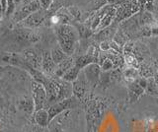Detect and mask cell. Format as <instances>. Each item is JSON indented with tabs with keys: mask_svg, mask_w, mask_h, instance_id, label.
<instances>
[{
	"mask_svg": "<svg viewBox=\"0 0 158 132\" xmlns=\"http://www.w3.org/2000/svg\"><path fill=\"white\" fill-rule=\"evenodd\" d=\"M57 45L62 48V50L68 56H72L76 50L77 43L79 41V34L77 29L70 25H57L54 27Z\"/></svg>",
	"mask_w": 158,
	"mask_h": 132,
	"instance_id": "cell-1",
	"label": "cell"
},
{
	"mask_svg": "<svg viewBox=\"0 0 158 132\" xmlns=\"http://www.w3.org/2000/svg\"><path fill=\"white\" fill-rule=\"evenodd\" d=\"M79 101L76 97H71L69 99L63 100L60 102H57L56 104H53L48 109V115H49V121H52L53 118H56V116L59 114H61L62 112L66 111L68 110L71 109H75L76 106H79ZM51 123V122H49Z\"/></svg>",
	"mask_w": 158,
	"mask_h": 132,
	"instance_id": "cell-2",
	"label": "cell"
},
{
	"mask_svg": "<svg viewBox=\"0 0 158 132\" xmlns=\"http://www.w3.org/2000/svg\"><path fill=\"white\" fill-rule=\"evenodd\" d=\"M31 90H32V99H33L34 106H35V112L40 110L46 109L48 96H47V91L44 86L41 84V83L32 80Z\"/></svg>",
	"mask_w": 158,
	"mask_h": 132,
	"instance_id": "cell-3",
	"label": "cell"
},
{
	"mask_svg": "<svg viewBox=\"0 0 158 132\" xmlns=\"http://www.w3.org/2000/svg\"><path fill=\"white\" fill-rule=\"evenodd\" d=\"M22 60L26 63L28 68L42 71L43 53L38 51L37 50H35V48H29V50L23 51Z\"/></svg>",
	"mask_w": 158,
	"mask_h": 132,
	"instance_id": "cell-4",
	"label": "cell"
},
{
	"mask_svg": "<svg viewBox=\"0 0 158 132\" xmlns=\"http://www.w3.org/2000/svg\"><path fill=\"white\" fill-rule=\"evenodd\" d=\"M47 17H48V11L41 8L40 10L32 13L31 15L28 16L26 19H24L21 23H19V25L25 29L38 28L40 26H42L44 23Z\"/></svg>",
	"mask_w": 158,
	"mask_h": 132,
	"instance_id": "cell-5",
	"label": "cell"
},
{
	"mask_svg": "<svg viewBox=\"0 0 158 132\" xmlns=\"http://www.w3.org/2000/svg\"><path fill=\"white\" fill-rule=\"evenodd\" d=\"M41 8L42 7H41V4H40L39 0H33L31 2L24 3L21 6V8L15 11L13 21L16 23H21L24 19H26L28 16L31 15L32 13L40 10Z\"/></svg>",
	"mask_w": 158,
	"mask_h": 132,
	"instance_id": "cell-6",
	"label": "cell"
},
{
	"mask_svg": "<svg viewBox=\"0 0 158 132\" xmlns=\"http://www.w3.org/2000/svg\"><path fill=\"white\" fill-rule=\"evenodd\" d=\"M82 71L91 88H95L97 85H99V81H100V77L102 74V69L99 63H91L84 69H82Z\"/></svg>",
	"mask_w": 158,
	"mask_h": 132,
	"instance_id": "cell-7",
	"label": "cell"
},
{
	"mask_svg": "<svg viewBox=\"0 0 158 132\" xmlns=\"http://www.w3.org/2000/svg\"><path fill=\"white\" fill-rule=\"evenodd\" d=\"M72 88H73V96L76 97L77 99L80 101L81 99H83L84 96L86 95L87 91L91 88L90 84H89V82L87 81L82 70L77 79L72 83Z\"/></svg>",
	"mask_w": 158,
	"mask_h": 132,
	"instance_id": "cell-8",
	"label": "cell"
},
{
	"mask_svg": "<svg viewBox=\"0 0 158 132\" xmlns=\"http://www.w3.org/2000/svg\"><path fill=\"white\" fill-rule=\"evenodd\" d=\"M56 68V64L54 63L51 50H44L43 51V60H42V72L46 75L49 76L52 75L54 70Z\"/></svg>",
	"mask_w": 158,
	"mask_h": 132,
	"instance_id": "cell-9",
	"label": "cell"
},
{
	"mask_svg": "<svg viewBox=\"0 0 158 132\" xmlns=\"http://www.w3.org/2000/svg\"><path fill=\"white\" fill-rule=\"evenodd\" d=\"M117 31H118L117 25L113 24V25L95 33L94 38H95V41L98 42L99 43L102 42H106V41H112L114 38V36H115V34L117 33Z\"/></svg>",
	"mask_w": 158,
	"mask_h": 132,
	"instance_id": "cell-10",
	"label": "cell"
},
{
	"mask_svg": "<svg viewBox=\"0 0 158 132\" xmlns=\"http://www.w3.org/2000/svg\"><path fill=\"white\" fill-rule=\"evenodd\" d=\"M74 65H75V58L72 56H69L65 60H63L61 63H59V64L56 65V68L53 72L52 77L61 78L64 73H65L68 69H70V68Z\"/></svg>",
	"mask_w": 158,
	"mask_h": 132,
	"instance_id": "cell-11",
	"label": "cell"
},
{
	"mask_svg": "<svg viewBox=\"0 0 158 132\" xmlns=\"http://www.w3.org/2000/svg\"><path fill=\"white\" fill-rule=\"evenodd\" d=\"M145 93V90L143 89L141 86H139L136 82L130 83L127 87V96L130 102H136L139 97H141Z\"/></svg>",
	"mask_w": 158,
	"mask_h": 132,
	"instance_id": "cell-12",
	"label": "cell"
},
{
	"mask_svg": "<svg viewBox=\"0 0 158 132\" xmlns=\"http://www.w3.org/2000/svg\"><path fill=\"white\" fill-rule=\"evenodd\" d=\"M122 73H123V78L125 79L128 84L130 83H133L135 82L138 78L140 77L139 72H138L137 68L135 67H131V66H127L125 65L122 68Z\"/></svg>",
	"mask_w": 158,
	"mask_h": 132,
	"instance_id": "cell-13",
	"label": "cell"
},
{
	"mask_svg": "<svg viewBox=\"0 0 158 132\" xmlns=\"http://www.w3.org/2000/svg\"><path fill=\"white\" fill-rule=\"evenodd\" d=\"M34 119L36 124H38L41 127H47L49 124V115H48V111L46 109L40 110L36 112H34Z\"/></svg>",
	"mask_w": 158,
	"mask_h": 132,
	"instance_id": "cell-14",
	"label": "cell"
},
{
	"mask_svg": "<svg viewBox=\"0 0 158 132\" xmlns=\"http://www.w3.org/2000/svg\"><path fill=\"white\" fill-rule=\"evenodd\" d=\"M91 63H98V58L88 54V53H85V54H82L75 58V65L78 68H80L81 70Z\"/></svg>",
	"mask_w": 158,
	"mask_h": 132,
	"instance_id": "cell-15",
	"label": "cell"
},
{
	"mask_svg": "<svg viewBox=\"0 0 158 132\" xmlns=\"http://www.w3.org/2000/svg\"><path fill=\"white\" fill-rule=\"evenodd\" d=\"M51 54H52V57L54 61V63L57 65L59 63H61L63 60H65L66 58H68L69 56L66 54L65 52L62 50V48L59 46L58 45L53 46L52 50H51Z\"/></svg>",
	"mask_w": 158,
	"mask_h": 132,
	"instance_id": "cell-16",
	"label": "cell"
},
{
	"mask_svg": "<svg viewBox=\"0 0 158 132\" xmlns=\"http://www.w3.org/2000/svg\"><path fill=\"white\" fill-rule=\"evenodd\" d=\"M108 5L107 0H85L86 11L89 13H94L102 7Z\"/></svg>",
	"mask_w": 158,
	"mask_h": 132,
	"instance_id": "cell-17",
	"label": "cell"
},
{
	"mask_svg": "<svg viewBox=\"0 0 158 132\" xmlns=\"http://www.w3.org/2000/svg\"><path fill=\"white\" fill-rule=\"evenodd\" d=\"M80 72H81L80 68H78L76 65H74L70 68V69H68L65 73H64L63 76L61 77V79L66 82H69V83H73L78 78Z\"/></svg>",
	"mask_w": 158,
	"mask_h": 132,
	"instance_id": "cell-18",
	"label": "cell"
},
{
	"mask_svg": "<svg viewBox=\"0 0 158 132\" xmlns=\"http://www.w3.org/2000/svg\"><path fill=\"white\" fill-rule=\"evenodd\" d=\"M113 41L115 42H117L120 46L123 47V46H125L126 43L130 41V38H128V35L123 30V29L118 28V31L115 34V36H114Z\"/></svg>",
	"mask_w": 158,
	"mask_h": 132,
	"instance_id": "cell-19",
	"label": "cell"
},
{
	"mask_svg": "<svg viewBox=\"0 0 158 132\" xmlns=\"http://www.w3.org/2000/svg\"><path fill=\"white\" fill-rule=\"evenodd\" d=\"M123 59H125V64L127 66L135 67V68H137V69L139 68L140 61L133 52L126 53V54H123Z\"/></svg>",
	"mask_w": 158,
	"mask_h": 132,
	"instance_id": "cell-20",
	"label": "cell"
},
{
	"mask_svg": "<svg viewBox=\"0 0 158 132\" xmlns=\"http://www.w3.org/2000/svg\"><path fill=\"white\" fill-rule=\"evenodd\" d=\"M138 72H139L140 77H144V78L153 77L156 73L154 71V69H153V67L150 64H147L145 62L140 63L139 68H138Z\"/></svg>",
	"mask_w": 158,
	"mask_h": 132,
	"instance_id": "cell-21",
	"label": "cell"
},
{
	"mask_svg": "<svg viewBox=\"0 0 158 132\" xmlns=\"http://www.w3.org/2000/svg\"><path fill=\"white\" fill-rule=\"evenodd\" d=\"M145 93L151 96H158V86L153 77L147 78V86L145 88Z\"/></svg>",
	"mask_w": 158,
	"mask_h": 132,
	"instance_id": "cell-22",
	"label": "cell"
},
{
	"mask_svg": "<svg viewBox=\"0 0 158 132\" xmlns=\"http://www.w3.org/2000/svg\"><path fill=\"white\" fill-rule=\"evenodd\" d=\"M16 10V0H8V3H7V9H6V14L7 16L11 15L13 14Z\"/></svg>",
	"mask_w": 158,
	"mask_h": 132,
	"instance_id": "cell-23",
	"label": "cell"
},
{
	"mask_svg": "<svg viewBox=\"0 0 158 132\" xmlns=\"http://www.w3.org/2000/svg\"><path fill=\"white\" fill-rule=\"evenodd\" d=\"M39 1H40V4H41V7L48 11L49 7L52 6L53 0H39Z\"/></svg>",
	"mask_w": 158,
	"mask_h": 132,
	"instance_id": "cell-24",
	"label": "cell"
},
{
	"mask_svg": "<svg viewBox=\"0 0 158 132\" xmlns=\"http://www.w3.org/2000/svg\"><path fill=\"white\" fill-rule=\"evenodd\" d=\"M136 83L139 86H141L143 89L145 90V88H146V86H147V78H144V77H139L138 79L135 81Z\"/></svg>",
	"mask_w": 158,
	"mask_h": 132,
	"instance_id": "cell-25",
	"label": "cell"
},
{
	"mask_svg": "<svg viewBox=\"0 0 158 132\" xmlns=\"http://www.w3.org/2000/svg\"><path fill=\"white\" fill-rule=\"evenodd\" d=\"M43 130H44V127H41V126H39L38 124H36V125L32 126V128H31V130H30V132H43Z\"/></svg>",
	"mask_w": 158,
	"mask_h": 132,
	"instance_id": "cell-26",
	"label": "cell"
},
{
	"mask_svg": "<svg viewBox=\"0 0 158 132\" xmlns=\"http://www.w3.org/2000/svg\"><path fill=\"white\" fill-rule=\"evenodd\" d=\"M7 3H8V0H0V4H1L3 14H5V12H6V9H7Z\"/></svg>",
	"mask_w": 158,
	"mask_h": 132,
	"instance_id": "cell-27",
	"label": "cell"
},
{
	"mask_svg": "<svg viewBox=\"0 0 158 132\" xmlns=\"http://www.w3.org/2000/svg\"><path fill=\"white\" fill-rule=\"evenodd\" d=\"M108 4H110V5H117L118 0H107Z\"/></svg>",
	"mask_w": 158,
	"mask_h": 132,
	"instance_id": "cell-28",
	"label": "cell"
},
{
	"mask_svg": "<svg viewBox=\"0 0 158 132\" xmlns=\"http://www.w3.org/2000/svg\"><path fill=\"white\" fill-rule=\"evenodd\" d=\"M153 78H154V81H155V83H156L157 86H158V73H157V72L154 74V76H153Z\"/></svg>",
	"mask_w": 158,
	"mask_h": 132,
	"instance_id": "cell-29",
	"label": "cell"
},
{
	"mask_svg": "<svg viewBox=\"0 0 158 132\" xmlns=\"http://www.w3.org/2000/svg\"><path fill=\"white\" fill-rule=\"evenodd\" d=\"M33 0H24V3H28V2H31Z\"/></svg>",
	"mask_w": 158,
	"mask_h": 132,
	"instance_id": "cell-30",
	"label": "cell"
},
{
	"mask_svg": "<svg viewBox=\"0 0 158 132\" xmlns=\"http://www.w3.org/2000/svg\"><path fill=\"white\" fill-rule=\"evenodd\" d=\"M156 72L158 73V67H157V69H156Z\"/></svg>",
	"mask_w": 158,
	"mask_h": 132,
	"instance_id": "cell-31",
	"label": "cell"
}]
</instances>
